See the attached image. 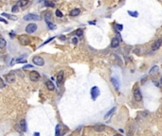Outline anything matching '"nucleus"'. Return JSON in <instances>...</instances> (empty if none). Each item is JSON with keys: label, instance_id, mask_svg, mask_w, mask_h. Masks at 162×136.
I'll return each instance as SVG.
<instances>
[{"label": "nucleus", "instance_id": "f257e3e1", "mask_svg": "<svg viewBox=\"0 0 162 136\" xmlns=\"http://www.w3.org/2000/svg\"><path fill=\"white\" fill-rule=\"evenodd\" d=\"M18 40H19V43L22 45H28L30 43V39L29 38L28 35H20L18 37Z\"/></svg>", "mask_w": 162, "mask_h": 136}, {"label": "nucleus", "instance_id": "f03ea898", "mask_svg": "<svg viewBox=\"0 0 162 136\" xmlns=\"http://www.w3.org/2000/svg\"><path fill=\"white\" fill-rule=\"evenodd\" d=\"M90 94H91V97L93 98V100H96V98H97V97L100 95V94L99 87H97V86H94V87L91 89V91H90Z\"/></svg>", "mask_w": 162, "mask_h": 136}, {"label": "nucleus", "instance_id": "7ed1b4c3", "mask_svg": "<svg viewBox=\"0 0 162 136\" xmlns=\"http://www.w3.org/2000/svg\"><path fill=\"white\" fill-rule=\"evenodd\" d=\"M36 30H37V25H35V24H29L26 27V31L29 34L34 33Z\"/></svg>", "mask_w": 162, "mask_h": 136}, {"label": "nucleus", "instance_id": "20e7f679", "mask_svg": "<svg viewBox=\"0 0 162 136\" xmlns=\"http://www.w3.org/2000/svg\"><path fill=\"white\" fill-rule=\"evenodd\" d=\"M40 17L36 14H33V13H29L28 15H26L24 17V20L25 21H36V20H39Z\"/></svg>", "mask_w": 162, "mask_h": 136}, {"label": "nucleus", "instance_id": "39448f33", "mask_svg": "<svg viewBox=\"0 0 162 136\" xmlns=\"http://www.w3.org/2000/svg\"><path fill=\"white\" fill-rule=\"evenodd\" d=\"M29 77H30V79L32 81H37V80H39L41 78V76L37 71H31L30 75H29Z\"/></svg>", "mask_w": 162, "mask_h": 136}, {"label": "nucleus", "instance_id": "423d86ee", "mask_svg": "<svg viewBox=\"0 0 162 136\" xmlns=\"http://www.w3.org/2000/svg\"><path fill=\"white\" fill-rule=\"evenodd\" d=\"M32 61H33L34 64H36V65H38V66H43V65L45 64V61H44L41 57H39V56L34 57Z\"/></svg>", "mask_w": 162, "mask_h": 136}, {"label": "nucleus", "instance_id": "0eeeda50", "mask_svg": "<svg viewBox=\"0 0 162 136\" xmlns=\"http://www.w3.org/2000/svg\"><path fill=\"white\" fill-rule=\"evenodd\" d=\"M134 97H135V99L137 101H141L142 95H141V93H140V91H139L138 88L135 89V91H134Z\"/></svg>", "mask_w": 162, "mask_h": 136}, {"label": "nucleus", "instance_id": "6e6552de", "mask_svg": "<svg viewBox=\"0 0 162 136\" xmlns=\"http://www.w3.org/2000/svg\"><path fill=\"white\" fill-rule=\"evenodd\" d=\"M5 78L8 83H13L15 81V76L13 74H7L5 76Z\"/></svg>", "mask_w": 162, "mask_h": 136}, {"label": "nucleus", "instance_id": "1a4fd4ad", "mask_svg": "<svg viewBox=\"0 0 162 136\" xmlns=\"http://www.w3.org/2000/svg\"><path fill=\"white\" fill-rule=\"evenodd\" d=\"M111 82L114 85V87L116 88V90L117 91H119V80L117 78H115V77H112L111 78Z\"/></svg>", "mask_w": 162, "mask_h": 136}, {"label": "nucleus", "instance_id": "9d476101", "mask_svg": "<svg viewBox=\"0 0 162 136\" xmlns=\"http://www.w3.org/2000/svg\"><path fill=\"white\" fill-rule=\"evenodd\" d=\"M161 45H162V38H160V39H158L157 41H156V43L154 44V45H153V50L158 49Z\"/></svg>", "mask_w": 162, "mask_h": 136}, {"label": "nucleus", "instance_id": "9b49d317", "mask_svg": "<svg viewBox=\"0 0 162 136\" xmlns=\"http://www.w3.org/2000/svg\"><path fill=\"white\" fill-rule=\"evenodd\" d=\"M119 45V40L117 37H115V38L112 40L111 46H112V47H114V48H116V47H118Z\"/></svg>", "mask_w": 162, "mask_h": 136}, {"label": "nucleus", "instance_id": "f8f14e48", "mask_svg": "<svg viewBox=\"0 0 162 136\" xmlns=\"http://www.w3.org/2000/svg\"><path fill=\"white\" fill-rule=\"evenodd\" d=\"M46 85H47V87H48V89L49 91H53V90H54V88H55V86H54L53 82H52V81H50V80H48V81L46 82Z\"/></svg>", "mask_w": 162, "mask_h": 136}, {"label": "nucleus", "instance_id": "ddd939ff", "mask_svg": "<svg viewBox=\"0 0 162 136\" xmlns=\"http://www.w3.org/2000/svg\"><path fill=\"white\" fill-rule=\"evenodd\" d=\"M93 129L96 131H102L105 130V126H103V125H96V126L93 127Z\"/></svg>", "mask_w": 162, "mask_h": 136}, {"label": "nucleus", "instance_id": "4468645a", "mask_svg": "<svg viewBox=\"0 0 162 136\" xmlns=\"http://www.w3.org/2000/svg\"><path fill=\"white\" fill-rule=\"evenodd\" d=\"M1 15L4 16V17H7L8 19H10V20H17V17L15 15H11V14H9V13H4V12Z\"/></svg>", "mask_w": 162, "mask_h": 136}, {"label": "nucleus", "instance_id": "2eb2a0df", "mask_svg": "<svg viewBox=\"0 0 162 136\" xmlns=\"http://www.w3.org/2000/svg\"><path fill=\"white\" fill-rule=\"evenodd\" d=\"M20 127L22 129L23 131H27V123H26V120L25 119H22L21 122H20Z\"/></svg>", "mask_w": 162, "mask_h": 136}, {"label": "nucleus", "instance_id": "dca6fc26", "mask_svg": "<svg viewBox=\"0 0 162 136\" xmlns=\"http://www.w3.org/2000/svg\"><path fill=\"white\" fill-rule=\"evenodd\" d=\"M115 111H116V108L114 107L113 109H111V110H110V111H109V112L107 113V114H106V115L104 116V119H106V120H108V119L110 118V116H111V115L113 114V113H115Z\"/></svg>", "mask_w": 162, "mask_h": 136}, {"label": "nucleus", "instance_id": "f3484780", "mask_svg": "<svg viewBox=\"0 0 162 136\" xmlns=\"http://www.w3.org/2000/svg\"><path fill=\"white\" fill-rule=\"evenodd\" d=\"M81 13V10L79 9H72L71 11H70V15L71 16H77V15H79Z\"/></svg>", "mask_w": 162, "mask_h": 136}, {"label": "nucleus", "instance_id": "a211bd4d", "mask_svg": "<svg viewBox=\"0 0 162 136\" xmlns=\"http://www.w3.org/2000/svg\"><path fill=\"white\" fill-rule=\"evenodd\" d=\"M64 79V72L61 71L59 74H58V77H57V80H58V83H61Z\"/></svg>", "mask_w": 162, "mask_h": 136}, {"label": "nucleus", "instance_id": "6ab92c4d", "mask_svg": "<svg viewBox=\"0 0 162 136\" xmlns=\"http://www.w3.org/2000/svg\"><path fill=\"white\" fill-rule=\"evenodd\" d=\"M50 18H51V12H48V13L46 14V16H45V20H46L47 24L50 22V21H49V20H50Z\"/></svg>", "mask_w": 162, "mask_h": 136}, {"label": "nucleus", "instance_id": "aec40b11", "mask_svg": "<svg viewBox=\"0 0 162 136\" xmlns=\"http://www.w3.org/2000/svg\"><path fill=\"white\" fill-rule=\"evenodd\" d=\"M29 4V0H20L19 1V6L21 7H25Z\"/></svg>", "mask_w": 162, "mask_h": 136}, {"label": "nucleus", "instance_id": "412c9836", "mask_svg": "<svg viewBox=\"0 0 162 136\" xmlns=\"http://www.w3.org/2000/svg\"><path fill=\"white\" fill-rule=\"evenodd\" d=\"M45 5H46V7H54L55 6V4L53 3V2H50V1H48V0H46L45 1Z\"/></svg>", "mask_w": 162, "mask_h": 136}, {"label": "nucleus", "instance_id": "4be33fe9", "mask_svg": "<svg viewBox=\"0 0 162 136\" xmlns=\"http://www.w3.org/2000/svg\"><path fill=\"white\" fill-rule=\"evenodd\" d=\"M128 13H129L131 16H133V17H138V11H131V10H128Z\"/></svg>", "mask_w": 162, "mask_h": 136}, {"label": "nucleus", "instance_id": "5701e85b", "mask_svg": "<svg viewBox=\"0 0 162 136\" xmlns=\"http://www.w3.org/2000/svg\"><path fill=\"white\" fill-rule=\"evenodd\" d=\"M5 46H6V41H5L4 38H1V40H0V47L4 48Z\"/></svg>", "mask_w": 162, "mask_h": 136}, {"label": "nucleus", "instance_id": "b1692460", "mask_svg": "<svg viewBox=\"0 0 162 136\" xmlns=\"http://www.w3.org/2000/svg\"><path fill=\"white\" fill-rule=\"evenodd\" d=\"M48 27H49L50 29H52V30H53V29H55V28L57 27H56V25H54V24H52L51 22H49V23H48Z\"/></svg>", "mask_w": 162, "mask_h": 136}, {"label": "nucleus", "instance_id": "393cba45", "mask_svg": "<svg viewBox=\"0 0 162 136\" xmlns=\"http://www.w3.org/2000/svg\"><path fill=\"white\" fill-rule=\"evenodd\" d=\"M116 27H117V30H118V31H121V30H122V28H123V26H122V25L116 24Z\"/></svg>", "mask_w": 162, "mask_h": 136}, {"label": "nucleus", "instance_id": "a878e982", "mask_svg": "<svg viewBox=\"0 0 162 136\" xmlns=\"http://www.w3.org/2000/svg\"><path fill=\"white\" fill-rule=\"evenodd\" d=\"M60 130H61V126L60 125H57L56 126V135L58 136V135H60Z\"/></svg>", "mask_w": 162, "mask_h": 136}, {"label": "nucleus", "instance_id": "bb28decb", "mask_svg": "<svg viewBox=\"0 0 162 136\" xmlns=\"http://www.w3.org/2000/svg\"><path fill=\"white\" fill-rule=\"evenodd\" d=\"M55 14H56V16H57V17H63V13H62L59 9H57V10L55 11Z\"/></svg>", "mask_w": 162, "mask_h": 136}, {"label": "nucleus", "instance_id": "cd10ccee", "mask_svg": "<svg viewBox=\"0 0 162 136\" xmlns=\"http://www.w3.org/2000/svg\"><path fill=\"white\" fill-rule=\"evenodd\" d=\"M27 62H28L27 60H23V59H18L16 61V63H26Z\"/></svg>", "mask_w": 162, "mask_h": 136}, {"label": "nucleus", "instance_id": "c85d7f7f", "mask_svg": "<svg viewBox=\"0 0 162 136\" xmlns=\"http://www.w3.org/2000/svg\"><path fill=\"white\" fill-rule=\"evenodd\" d=\"M82 33H83V31H82L81 29H77V30H76V35H77V36H81Z\"/></svg>", "mask_w": 162, "mask_h": 136}, {"label": "nucleus", "instance_id": "c756f323", "mask_svg": "<svg viewBox=\"0 0 162 136\" xmlns=\"http://www.w3.org/2000/svg\"><path fill=\"white\" fill-rule=\"evenodd\" d=\"M11 10H12V12H17V11H18V6H17V5L13 6L12 9H11Z\"/></svg>", "mask_w": 162, "mask_h": 136}, {"label": "nucleus", "instance_id": "7c9ffc66", "mask_svg": "<svg viewBox=\"0 0 162 136\" xmlns=\"http://www.w3.org/2000/svg\"><path fill=\"white\" fill-rule=\"evenodd\" d=\"M157 66H155V67H153V69L150 71V74H152V73H154L155 71H157Z\"/></svg>", "mask_w": 162, "mask_h": 136}, {"label": "nucleus", "instance_id": "2f4dec72", "mask_svg": "<svg viewBox=\"0 0 162 136\" xmlns=\"http://www.w3.org/2000/svg\"><path fill=\"white\" fill-rule=\"evenodd\" d=\"M24 69H29V68H32V65H30V64H28V65H25L24 66Z\"/></svg>", "mask_w": 162, "mask_h": 136}, {"label": "nucleus", "instance_id": "473e14b6", "mask_svg": "<svg viewBox=\"0 0 162 136\" xmlns=\"http://www.w3.org/2000/svg\"><path fill=\"white\" fill-rule=\"evenodd\" d=\"M72 42H73V44H74V45H76V44L78 43V40H77V38H73Z\"/></svg>", "mask_w": 162, "mask_h": 136}, {"label": "nucleus", "instance_id": "72a5a7b5", "mask_svg": "<svg viewBox=\"0 0 162 136\" xmlns=\"http://www.w3.org/2000/svg\"><path fill=\"white\" fill-rule=\"evenodd\" d=\"M89 24H90V25H95V24H96V22H95V21H92V22L90 21V22H89Z\"/></svg>", "mask_w": 162, "mask_h": 136}, {"label": "nucleus", "instance_id": "f704fd0d", "mask_svg": "<svg viewBox=\"0 0 162 136\" xmlns=\"http://www.w3.org/2000/svg\"><path fill=\"white\" fill-rule=\"evenodd\" d=\"M1 21H2V22H4V23H7V22H6V21H5L3 18H1Z\"/></svg>", "mask_w": 162, "mask_h": 136}, {"label": "nucleus", "instance_id": "c9c22d12", "mask_svg": "<svg viewBox=\"0 0 162 136\" xmlns=\"http://www.w3.org/2000/svg\"><path fill=\"white\" fill-rule=\"evenodd\" d=\"M160 83L162 84V77H161V78H160Z\"/></svg>", "mask_w": 162, "mask_h": 136}, {"label": "nucleus", "instance_id": "e433bc0d", "mask_svg": "<svg viewBox=\"0 0 162 136\" xmlns=\"http://www.w3.org/2000/svg\"><path fill=\"white\" fill-rule=\"evenodd\" d=\"M41 1H43V0H39V2H41Z\"/></svg>", "mask_w": 162, "mask_h": 136}]
</instances>
